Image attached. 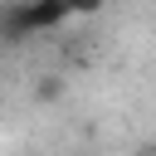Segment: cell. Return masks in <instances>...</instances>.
I'll return each instance as SVG.
<instances>
[{"label": "cell", "instance_id": "obj_1", "mask_svg": "<svg viewBox=\"0 0 156 156\" xmlns=\"http://www.w3.org/2000/svg\"><path fill=\"white\" fill-rule=\"evenodd\" d=\"M24 15H29V29L34 34H54V29H63L73 20L68 0H24Z\"/></svg>", "mask_w": 156, "mask_h": 156}, {"label": "cell", "instance_id": "obj_2", "mask_svg": "<svg viewBox=\"0 0 156 156\" xmlns=\"http://www.w3.org/2000/svg\"><path fill=\"white\" fill-rule=\"evenodd\" d=\"M24 39H34V29H29V15H24V0H0V44L20 49Z\"/></svg>", "mask_w": 156, "mask_h": 156}, {"label": "cell", "instance_id": "obj_3", "mask_svg": "<svg viewBox=\"0 0 156 156\" xmlns=\"http://www.w3.org/2000/svg\"><path fill=\"white\" fill-rule=\"evenodd\" d=\"M63 98V83L54 78V73H44L39 83H34V102H58Z\"/></svg>", "mask_w": 156, "mask_h": 156}, {"label": "cell", "instance_id": "obj_4", "mask_svg": "<svg viewBox=\"0 0 156 156\" xmlns=\"http://www.w3.org/2000/svg\"><path fill=\"white\" fill-rule=\"evenodd\" d=\"M102 5H107V0H68L73 20H88V15H102Z\"/></svg>", "mask_w": 156, "mask_h": 156}]
</instances>
